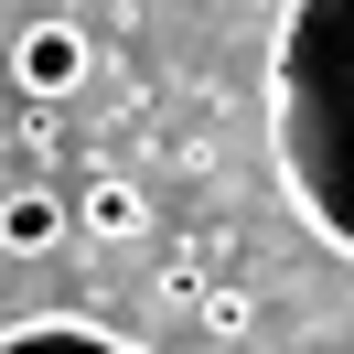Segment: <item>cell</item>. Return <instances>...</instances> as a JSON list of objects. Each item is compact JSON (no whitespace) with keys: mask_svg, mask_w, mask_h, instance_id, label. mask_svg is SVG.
<instances>
[{"mask_svg":"<svg viewBox=\"0 0 354 354\" xmlns=\"http://www.w3.org/2000/svg\"><path fill=\"white\" fill-rule=\"evenodd\" d=\"M268 151L301 225L354 258V0H301L268 44Z\"/></svg>","mask_w":354,"mask_h":354,"instance_id":"obj_1","label":"cell"},{"mask_svg":"<svg viewBox=\"0 0 354 354\" xmlns=\"http://www.w3.org/2000/svg\"><path fill=\"white\" fill-rule=\"evenodd\" d=\"M86 75H97V32L75 22V11H44V22L11 32V86H22L32 108H65Z\"/></svg>","mask_w":354,"mask_h":354,"instance_id":"obj_2","label":"cell"},{"mask_svg":"<svg viewBox=\"0 0 354 354\" xmlns=\"http://www.w3.org/2000/svg\"><path fill=\"white\" fill-rule=\"evenodd\" d=\"M0 354H151V344L86 322V311H32V322H0Z\"/></svg>","mask_w":354,"mask_h":354,"instance_id":"obj_3","label":"cell"},{"mask_svg":"<svg viewBox=\"0 0 354 354\" xmlns=\"http://www.w3.org/2000/svg\"><path fill=\"white\" fill-rule=\"evenodd\" d=\"M65 225H75V194H54V183L0 194V247H11V258H44V247H65Z\"/></svg>","mask_w":354,"mask_h":354,"instance_id":"obj_4","label":"cell"},{"mask_svg":"<svg viewBox=\"0 0 354 354\" xmlns=\"http://www.w3.org/2000/svg\"><path fill=\"white\" fill-rule=\"evenodd\" d=\"M75 225H86L97 247H140L151 236V194H140L129 172H97L86 194H75Z\"/></svg>","mask_w":354,"mask_h":354,"instance_id":"obj_5","label":"cell"},{"mask_svg":"<svg viewBox=\"0 0 354 354\" xmlns=\"http://www.w3.org/2000/svg\"><path fill=\"white\" fill-rule=\"evenodd\" d=\"M194 322L215 333V344H247V333H258V290H236V279H215V290H204V301H194Z\"/></svg>","mask_w":354,"mask_h":354,"instance_id":"obj_6","label":"cell"},{"mask_svg":"<svg viewBox=\"0 0 354 354\" xmlns=\"http://www.w3.org/2000/svg\"><path fill=\"white\" fill-rule=\"evenodd\" d=\"M204 290H215V279H204V268H194V247H172V258L151 268V301H172V311H194Z\"/></svg>","mask_w":354,"mask_h":354,"instance_id":"obj_7","label":"cell"}]
</instances>
